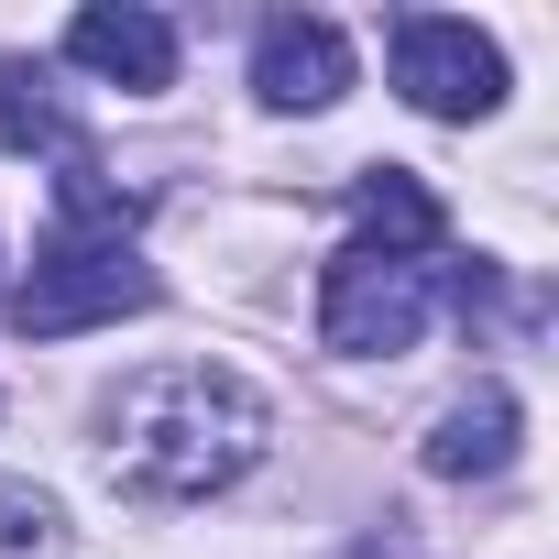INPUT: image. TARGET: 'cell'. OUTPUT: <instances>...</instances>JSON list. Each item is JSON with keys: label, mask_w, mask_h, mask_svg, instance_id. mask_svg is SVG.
Here are the masks:
<instances>
[{"label": "cell", "mask_w": 559, "mask_h": 559, "mask_svg": "<svg viewBox=\"0 0 559 559\" xmlns=\"http://www.w3.org/2000/svg\"><path fill=\"white\" fill-rule=\"evenodd\" d=\"M504 461H515V395H504V384H472V395L428 428V472H439V483H493Z\"/></svg>", "instance_id": "7"}, {"label": "cell", "mask_w": 559, "mask_h": 559, "mask_svg": "<svg viewBox=\"0 0 559 559\" xmlns=\"http://www.w3.org/2000/svg\"><path fill=\"white\" fill-rule=\"evenodd\" d=\"M67 56L99 78V88H132V99H154V88H176V23L165 12H143V0H99V12H78L67 23Z\"/></svg>", "instance_id": "6"}, {"label": "cell", "mask_w": 559, "mask_h": 559, "mask_svg": "<svg viewBox=\"0 0 559 559\" xmlns=\"http://www.w3.org/2000/svg\"><path fill=\"white\" fill-rule=\"evenodd\" d=\"M252 88H263V110H330V99L352 88L341 23H319V12H274V23L252 34Z\"/></svg>", "instance_id": "5"}, {"label": "cell", "mask_w": 559, "mask_h": 559, "mask_svg": "<svg viewBox=\"0 0 559 559\" xmlns=\"http://www.w3.org/2000/svg\"><path fill=\"white\" fill-rule=\"evenodd\" d=\"M274 439V406L219 373V362H165L121 395L110 417V483L121 493H154V504H198L219 483H241Z\"/></svg>", "instance_id": "1"}, {"label": "cell", "mask_w": 559, "mask_h": 559, "mask_svg": "<svg viewBox=\"0 0 559 559\" xmlns=\"http://www.w3.org/2000/svg\"><path fill=\"white\" fill-rule=\"evenodd\" d=\"M428 330V263L417 252H330V286H319V341L330 352H417Z\"/></svg>", "instance_id": "3"}, {"label": "cell", "mask_w": 559, "mask_h": 559, "mask_svg": "<svg viewBox=\"0 0 559 559\" xmlns=\"http://www.w3.org/2000/svg\"><path fill=\"white\" fill-rule=\"evenodd\" d=\"M132 308H154V274L121 241H67V230L45 241V263L12 286V330L23 341H78V330H110Z\"/></svg>", "instance_id": "2"}, {"label": "cell", "mask_w": 559, "mask_h": 559, "mask_svg": "<svg viewBox=\"0 0 559 559\" xmlns=\"http://www.w3.org/2000/svg\"><path fill=\"white\" fill-rule=\"evenodd\" d=\"M0 132H12V143H45V154H67V165H78V121L56 110V78H45V67H23V56L0 67Z\"/></svg>", "instance_id": "9"}, {"label": "cell", "mask_w": 559, "mask_h": 559, "mask_svg": "<svg viewBox=\"0 0 559 559\" xmlns=\"http://www.w3.org/2000/svg\"><path fill=\"white\" fill-rule=\"evenodd\" d=\"M384 56H395V88H406L428 121H483V110L504 99L493 34H472V23H450V12H406V23L384 34Z\"/></svg>", "instance_id": "4"}, {"label": "cell", "mask_w": 559, "mask_h": 559, "mask_svg": "<svg viewBox=\"0 0 559 559\" xmlns=\"http://www.w3.org/2000/svg\"><path fill=\"white\" fill-rule=\"evenodd\" d=\"M352 209H362V241L373 252H439V198H428V176H406V165H362L352 176Z\"/></svg>", "instance_id": "8"}, {"label": "cell", "mask_w": 559, "mask_h": 559, "mask_svg": "<svg viewBox=\"0 0 559 559\" xmlns=\"http://www.w3.org/2000/svg\"><path fill=\"white\" fill-rule=\"evenodd\" d=\"M23 548H56V504L34 483H0V559H23Z\"/></svg>", "instance_id": "10"}]
</instances>
